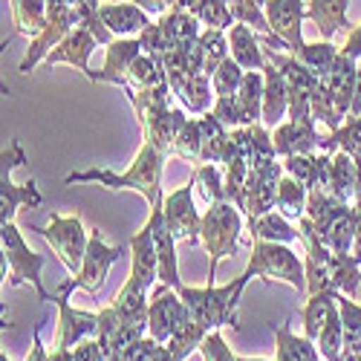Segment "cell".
<instances>
[{"mask_svg":"<svg viewBox=\"0 0 361 361\" xmlns=\"http://www.w3.org/2000/svg\"><path fill=\"white\" fill-rule=\"evenodd\" d=\"M165 154L159 147H154L150 142H145L139 147L136 159L130 162V168L125 173H116L110 168H87V171H73L67 173L64 183L67 185H75V183H96L102 188H110V191H136L147 200L150 212L165 205V194H162V173H165Z\"/></svg>","mask_w":361,"mask_h":361,"instance_id":"1","label":"cell"},{"mask_svg":"<svg viewBox=\"0 0 361 361\" xmlns=\"http://www.w3.org/2000/svg\"><path fill=\"white\" fill-rule=\"evenodd\" d=\"M300 228V243L307 246V295L315 292H341L355 298L358 286H361V263L355 255H338L329 249L324 240L318 237V231L312 228V223L307 220V214L298 220Z\"/></svg>","mask_w":361,"mask_h":361,"instance_id":"2","label":"cell"},{"mask_svg":"<svg viewBox=\"0 0 361 361\" xmlns=\"http://www.w3.org/2000/svg\"><path fill=\"white\" fill-rule=\"evenodd\" d=\"M255 278L249 272H243L237 281L231 283H208V286H179V298L185 300L188 312L194 315V321H200L208 333L212 329H223V326H237V307L240 298H243V289L252 283Z\"/></svg>","mask_w":361,"mask_h":361,"instance_id":"3","label":"cell"},{"mask_svg":"<svg viewBox=\"0 0 361 361\" xmlns=\"http://www.w3.org/2000/svg\"><path fill=\"white\" fill-rule=\"evenodd\" d=\"M243 212L234 202H214L202 212V226H200V243L208 252V283H214L217 266L237 255L240 231H243Z\"/></svg>","mask_w":361,"mask_h":361,"instance_id":"4","label":"cell"},{"mask_svg":"<svg viewBox=\"0 0 361 361\" xmlns=\"http://www.w3.org/2000/svg\"><path fill=\"white\" fill-rule=\"evenodd\" d=\"M0 249H4V266H9V286L12 289L29 283L35 289L41 304L55 300V295L47 292V286L41 281V269L47 266V255H38V252L29 249L15 223H0Z\"/></svg>","mask_w":361,"mask_h":361,"instance_id":"5","label":"cell"},{"mask_svg":"<svg viewBox=\"0 0 361 361\" xmlns=\"http://www.w3.org/2000/svg\"><path fill=\"white\" fill-rule=\"evenodd\" d=\"M243 272L260 281H283L300 295H307V263L289 249V243L252 240V255Z\"/></svg>","mask_w":361,"mask_h":361,"instance_id":"6","label":"cell"},{"mask_svg":"<svg viewBox=\"0 0 361 361\" xmlns=\"http://www.w3.org/2000/svg\"><path fill=\"white\" fill-rule=\"evenodd\" d=\"M32 231H38L47 246L52 249V255L61 260V266L67 269L70 275L81 272V263L87 255V243H90V231L84 228L81 217H61V214H52L47 226H32Z\"/></svg>","mask_w":361,"mask_h":361,"instance_id":"7","label":"cell"},{"mask_svg":"<svg viewBox=\"0 0 361 361\" xmlns=\"http://www.w3.org/2000/svg\"><path fill=\"white\" fill-rule=\"evenodd\" d=\"M23 162H26L23 147H20V142L12 139L9 147H4V157H0V223H15V214L23 205L38 208L44 202L35 179H29V183H23V185L12 183V171Z\"/></svg>","mask_w":361,"mask_h":361,"instance_id":"8","label":"cell"},{"mask_svg":"<svg viewBox=\"0 0 361 361\" xmlns=\"http://www.w3.org/2000/svg\"><path fill=\"white\" fill-rule=\"evenodd\" d=\"M128 252H130V246H107L102 231L99 228H90V243H87V255H84V263H81V272L73 275L70 281H64L58 289L67 292V295L73 289H84L90 295L102 292L104 289V281L110 275V266L118 257H122V255H128Z\"/></svg>","mask_w":361,"mask_h":361,"instance_id":"9","label":"cell"},{"mask_svg":"<svg viewBox=\"0 0 361 361\" xmlns=\"http://www.w3.org/2000/svg\"><path fill=\"white\" fill-rule=\"evenodd\" d=\"M191 318L185 300L179 298V292L168 283H157L150 289V307H147V336L157 341H171V336L179 326Z\"/></svg>","mask_w":361,"mask_h":361,"instance_id":"10","label":"cell"},{"mask_svg":"<svg viewBox=\"0 0 361 361\" xmlns=\"http://www.w3.org/2000/svg\"><path fill=\"white\" fill-rule=\"evenodd\" d=\"M283 173H286L283 159L263 165V168H252L246 185H243V197L237 202L240 212L246 217H260V214L275 212V197H278V185H281Z\"/></svg>","mask_w":361,"mask_h":361,"instance_id":"11","label":"cell"},{"mask_svg":"<svg viewBox=\"0 0 361 361\" xmlns=\"http://www.w3.org/2000/svg\"><path fill=\"white\" fill-rule=\"evenodd\" d=\"M162 214L168 228L173 231L176 243H200V226H202V214L194 205V183L176 188L165 197Z\"/></svg>","mask_w":361,"mask_h":361,"instance_id":"12","label":"cell"},{"mask_svg":"<svg viewBox=\"0 0 361 361\" xmlns=\"http://www.w3.org/2000/svg\"><path fill=\"white\" fill-rule=\"evenodd\" d=\"M266 20L272 26V32L289 47L292 55H300L307 47L304 41V20H307V6L304 0H266Z\"/></svg>","mask_w":361,"mask_h":361,"instance_id":"13","label":"cell"},{"mask_svg":"<svg viewBox=\"0 0 361 361\" xmlns=\"http://www.w3.org/2000/svg\"><path fill=\"white\" fill-rule=\"evenodd\" d=\"M55 307H58V338L55 347L73 350L84 338H96L99 336V312H84L70 304L67 292L58 289L55 292Z\"/></svg>","mask_w":361,"mask_h":361,"instance_id":"14","label":"cell"},{"mask_svg":"<svg viewBox=\"0 0 361 361\" xmlns=\"http://www.w3.org/2000/svg\"><path fill=\"white\" fill-rule=\"evenodd\" d=\"M96 47H99V38L90 32L87 26H75L73 32L47 55L44 64L47 67H52V64H70V67H75L81 75H87L90 81L96 84V73L90 70V55L96 52Z\"/></svg>","mask_w":361,"mask_h":361,"instance_id":"15","label":"cell"},{"mask_svg":"<svg viewBox=\"0 0 361 361\" xmlns=\"http://www.w3.org/2000/svg\"><path fill=\"white\" fill-rule=\"evenodd\" d=\"M318 122L315 118H304V122H295V118H286L272 130V142L278 157H298V154H315L318 150Z\"/></svg>","mask_w":361,"mask_h":361,"instance_id":"16","label":"cell"},{"mask_svg":"<svg viewBox=\"0 0 361 361\" xmlns=\"http://www.w3.org/2000/svg\"><path fill=\"white\" fill-rule=\"evenodd\" d=\"M168 84L173 90V96L179 102V107H185L191 116H202L214 107V84L208 73H197V75H168Z\"/></svg>","mask_w":361,"mask_h":361,"instance_id":"17","label":"cell"},{"mask_svg":"<svg viewBox=\"0 0 361 361\" xmlns=\"http://www.w3.org/2000/svg\"><path fill=\"white\" fill-rule=\"evenodd\" d=\"M99 15L116 38H139L145 29L154 23L150 15L142 6H136L133 0H122V4H99Z\"/></svg>","mask_w":361,"mask_h":361,"instance_id":"18","label":"cell"},{"mask_svg":"<svg viewBox=\"0 0 361 361\" xmlns=\"http://www.w3.org/2000/svg\"><path fill=\"white\" fill-rule=\"evenodd\" d=\"M130 275L139 278L147 289H154L159 283V255H157V243H154V228L145 223V228H139L130 237Z\"/></svg>","mask_w":361,"mask_h":361,"instance_id":"19","label":"cell"},{"mask_svg":"<svg viewBox=\"0 0 361 361\" xmlns=\"http://www.w3.org/2000/svg\"><path fill=\"white\" fill-rule=\"evenodd\" d=\"M142 336H145V329L136 326V324H130V321H125L122 315L113 310V304L99 312V336L96 338H99V344L104 350V358L122 353L128 344H133Z\"/></svg>","mask_w":361,"mask_h":361,"instance_id":"20","label":"cell"},{"mask_svg":"<svg viewBox=\"0 0 361 361\" xmlns=\"http://www.w3.org/2000/svg\"><path fill=\"white\" fill-rule=\"evenodd\" d=\"M142 55V44L139 38H116L113 44H107V55H104V67L96 73V84H113V87H125L128 70L136 58Z\"/></svg>","mask_w":361,"mask_h":361,"instance_id":"21","label":"cell"},{"mask_svg":"<svg viewBox=\"0 0 361 361\" xmlns=\"http://www.w3.org/2000/svg\"><path fill=\"white\" fill-rule=\"evenodd\" d=\"M147 226L154 228V243H157V255H159V281L173 286V289H179L183 281H179V263H176V237L165 223L162 208L150 212Z\"/></svg>","mask_w":361,"mask_h":361,"instance_id":"22","label":"cell"},{"mask_svg":"<svg viewBox=\"0 0 361 361\" xmlns=\"http://www.w3.org/2000/svg\"><path fill=\"white\" fill-rule=\"evenodd\" d=\"M263 73V81H266V90H263V125L269 130H275L283 116H289V84L283 78V73L266 61V67L260 70Z\"/></svg>","mask_w":361,"mask_h":361,"instance_id":"23","label":"cell"},{"mask_svg":"<svg viewBox=\"0 0 361 361\" xmlns=\"http://www.w3.org/2000/svg\"><path fill=\"white\" fill-rule=\"evenodd\" d=\"M324 81H326L329 90H333L336 107L347 122L350 107H353V96H355V84H358V61L350 55H344V52H338V58L333 61V67H329V73L324 75Z\"/></svg>","mask_w":361,"mask_h":361,"instance_id":"24","label":"cell"},{"mask_svg":"<svg viewBox=\"0 0 361 361\" xmlns=\"http://www.w3.org/2000/svg\"><path fill=\"white\" fill-rule=\"evenodd\" d=\"M226 35H228V55H231L243 70H249V73H260V70L266 67L263 41H260V35L255 32L252 26H246V23H234Z\"/></svg>","mask_w":361,"mask_h":361,"instance_id":"25","label":"cell"},{"mask_svg":"<svg viewBox=\"0 0 361 361\" xmlns=\"http://www.w3.org/2000/svg\"><path fill=\"white\" fill-rule=\"evenodd\" d=\"M329 165H333V154H324V150H315V154H298V157L283 159V171L289 176H295L300 185H307V191L326 188Z\"/></svg>","mask_w":361,"mask_h":361,"instance_id":"26","label":"cell"},{"mask_svg":"<svg viewBox=\"0 0 361 361\" xmlns=\"http://www.w3.org/2000/svg\"><path fill=\"white\" fill-rule=\"evenodd\" d=\"M347 6L350 0H310L307 18L318 26L321 41H333L338 32H350Z\"/></svg>","mask_w":361,"mask_h":361,"instance_id":"27","label":"cell"},{"mask_svg":"<svg viewBox=\"0 0 361 361\" xmlns=\"http://www.w3.org/2000/svg\"><path fill=\"white\" fill-rule=\"evenodd\" d=\"M275 333V361H324L318 344L307 336H295L289 324H272Z\"/></svg>","mask_w":361,"mask_h":361,"instance_id":"28","label":"cell"},{"mask_svg":"<svg viewBox=\"0 0 361 361\" xmlns=\"http://www.w3.org/2000/svg\"><path fill=\"white\" fill-rule=\"evenodd\" d=\"M246 228L252 240H269V243H295L300 240V228L292 226L281 212H269L260 217H246Z\"/></svg>","mask_w":361,"mask_h":361,"instance_id":"29","label":"cell"},{"mask_svg":"<svg viewBox=\"0 0 361 361\" xmlns=\"http://www.w3.org/2000/svg\"><path fill=\"white\" fill-rule=\"evenodd\" d=\"M202 125V147H200V165H223L226 147H228V133L231 128H226L220 118L214 116V110H208L200 116Z\"/></svg>","mask_w":361,"mask_h":361,"instance_id":"30","label":"cell"},{"mask_svg":"<svg viewBox=\"0 0 361 361\" xmlns=\"http://www.w3.org/2000/svg\"><path fill=\"white\" fill-rule=\"evenodd\" d=\"M338 312V292L326 289V292H315L307 298V307H304V336L310 341H318L321 329L329 324V318H333Z\"/></svg>","mask_w":361,"mask_h":361,"instance_id":"31","label":"cell"},{"mask_svg":"<svg viewBox=\"0 0 361 361\" xmlns=\"http://www.w3.org/2000/svg\"><path fill=\"white\" fill-rule=\"evenodd\" d=\"M12 15H15V29L23 38H38L49 26V4L47 0H12Z\"/></svg>","mask_w":361,"mask_h":361,"instance_id":"32","label":"cell"},{"mask_svg":"<svg viewBox=\"0 0 361 361\" xmlns=\"http://www.w3.org/2000/svg\"><path fill=\"white\" fill-rule=\"evenodd\" d=\"M326 194H333L338 202L353 205L355 200V159L344 150L333 154V165H329V179H326Z\"/></svg>","mask_w":361,"mask_h":361,"instance_id":"33","label":"cell"},{"mask_svg":"<svg viewBox=\"0 0 361 361\" xmlns=\"http://www.w3.org/2000/svg\"><path fill=\"white\" fill-rule=\"evenodd\" d=\"M159 84H168V73H165L162 58H157V55H145V52H142L136 61L130 64V70H128V78H125L122 93L130 96L133 90L159 87Z\"/></svg>","mask_w":361,"mask_h":361,"instance_id":"34","label":"cell"},{"mask_svg":"<svg viewBox=\"0 0 361 361\" xmlns=\"http://www.w3.org/2000/svg\"><path fill=\"white\" fill-rule=\"evenodd\" d=\"M307 200H310L307 185H300L295 176L283 173L278 185V197H275V212H281L286 220H300L307 214Z\"/></svg>","mask_w":361,"mask_h":361,"instance_id":"35","label":"cell"},{"mask_svg":"<svg viewBox=\"0 0 361 361\" xmlns=\"http://www.w3.org/2000/svg\"><path fill=\"white\" fill-rule=\"evenodd\" d=\"M263 90H266L263 73H249L246 70L243 84H240V90L234 93L240 110H243V116H246V125L263 122Z\"/></svg>","mask_w":361,"mask_h":361,"instance_id":"36","label":"cell"},{"mask_svg":"<svg viewBox=\"0 0 361 361\" xmlns=\"http://www.w3.org/2000/svg\"><path fill=\"white\" fill-rule=\"evenodd\" d=\"M194 188L205 200V205L226 202V176L217 165H194Z\"/></svg>","mask_w":361,"mask_h":361,"instance_id":"37","label":"cell"},{"mask_svg":"<svg viewBox=\"0 0 361 361\" xmlns=\"http://www.w3.org/2000/svg\"><path fill=\"white\" fill-rule=\"evenodd\" d=\"M200 147H202V125H200V116H194L183 125V130H179L171 154L179 157V159H185V162L200 165Z\"/></svg>","mask_w":361,"mask_h":361,"instance_id":"38","label":"cell"},{"mask_svg":"<svg viewBox=\"0 0 361 361\" xmlns=\"http://www.w3.org/2000/svg\"><path fill=\"white\" fill-rule=\"evenodd\" d=\"M318 353L324 361H344V326H341V312L329 318V324L318 336Z\"/></svg>","mask_w":361,"mask_h":361,"instance_id":"39","label":"cell"},{"mask_svg":"<svg viewBox=\"0 0 361 361\" xmlns=\"http://www.w3.org/2000/svg\"><path fill=\"white\" fill-rule=\"evenodd\" d=\"M338 47L333 44V41H315V44H307L304 47V52H300L298 58L304 61L318 78H324L326 73H329V67H333V61L338 58Z\"/></svg>","mask_w":361,"mask_h":361,"instance_id":"40","label":"cell"},{"mask_svg":"<svg viewBox=\"0 0 361 361\" xmlns=\"http://www.w3.org/2000/svg\"><path fill=\"white\" fill-rule=\"evenodd\" d=\"M200 44L205 49V70L208 75H214V70L228 58V35L223 29H202Z\"/></svg>","mask_w":361,"mask_h":361,"instance_id":"41","label":"cell"},{"mask_svg":"<svg viewBox=\"0 0 361 361\" xmlns=\"http://www.w3.org/2000/svg\"><path fill=\"white\" fill-rule=\"evenodd\" d=\"M243 78H246V70L240 67L234 58L228 55L226 61L214 70V75H212V84H214V96L220 99V96H234L237 90H240V84H243Z\"/></svg>","mask_w":361,"mask_h":361,"instance_id":"42","label":"cell"},{"mask_svg":"<svg viewBox=\"0 0 361 361\" xmlns=\"http://www.w3.org/2000/svg\"><path fill=\"white\" fill-rule=\"evenodd\" d=\"M338 312H341V326H344V347L361 344V307L350 295L338 292Z\"/></svg>","mask_w":361,"mask_h":361,"instance_id":"43","label":"cell"},{"mask_svg":"<svg viewBox=\"0 0 361 361\" xmlns=\"http://www.w3.org/2000/svg\"><path fill=\"white\" fill-rule=\"evenodd\" d=\"M200 353H202V361H237V355L231 353V347L223 338V329H212V333L202 338Z\"/></svg>","mask_w":361,"mask_h":361,"instance_id":"44","label":"cell"},{"mask_svg":"<svg viewBox=\"0 0 361 361\" xmlns=\"http://www.w3.org/2000/svg\"><path fill=\"white\" fill-rule=\"evenodd\" d=\"M73 350H75V361H104V350H102L99 338H84Z\"/></svg>","mask_w":361,"mask_h":361,"instance_id":"45","label":"cell"},{"mask_svg":"<svg viewBox=\"0 0 361 361\" xmlns=\"http://www.w3.org/2000/svg\"><path fill=\"white\" fill-rule=\"evenodd\" d=\"M133 4L142 6L147 15H157V18H159V15H165L168 9H173L179 0H133Z\"/></svg>","mask_w":361,"mask_h":361,"instance_id":"46","label":"cell"},{"mask_svg":"<svg viewBox=\"0 0 361 361\" xmlns=\"http://www.w3.org/2000/svg\"><path fill=\"white\" fill-rule=\"evenodd\" d=\"M353 255L361 263V202H353Z\"/></svg>","mask_w":361,"mask_h":361,"instance_id":"47","label":"cell"},{"mask_svg":"<svg viewBox=\"0 0 361 361\" xmlns=\"http://www.w3.org/2000/svg\"><path fill=\"white\" fill-rule=\"evenodd\" d=\"M341 52H344V55H350V58H355V61H361V23H358V26L353 29V32L347 35V41H344Z\"/></svg>","mask_w":361,"mask_h":361,"instance_id":"48","label":"cell"},{"mask_svg":"<svg viewBox=\"0 0 361 361\" xmlns=\"http://www.w3.org/2000/svg\"><path fill=\"white\" fill-rule=\"evenodd\" d=\"M26 361H49V353L41 341V326H35V333H32V353L26 355Z\"/></svg>","mask_w":361,"mask_h":361,"instance_id":"49","label":"cell"},{"mask_svg":"<svg viewBox=\"0 0 361 361\" xmlns=\"http://www.w3.org/2000/svg\"><path fill=\"white\" fill-rule=\"evenodd\" d=\"M49 361H75V350H61V347H55L49 353Z\"/></svg>","mask_w":361,"mask_h":361,"instance_id":"50","label":"cell"},{"mask_svg":"<svg viewBox=\"0 0 361 361\" xmlns=\"http://www.w3.org/2000/svg\"><path fill=\"white\" fill-rule=\"evenodd\" d=\"M344 361H361V344L344 347Z\"/></svg>","mask_w":361,"mask_h":361,"instance_id":"51","label":"cell"},{"mask_svg":"<svg viewBox=\"0 0 361 361\" xmlns=\"http://www.w3.org/2000/svg\"><path fill=\"white\" fill-rule=\"evenodd\" d=\"M237 361H266V358H243V355H237Z\"/></svg>","mask_w":361,"mask_h":361,"instance_id":"52","label":"cell"},{"mask_svg":"<svg viewBox=\"0 0 361 361\" xmlns=\"http://www.w3.org/2000/svg\"><path fill=\"white\" fill-rule=\"evenodd\" d=\"M104 361H122V358H118V355H110V358H104Z\"/></svg>","mask_w":361,"mask_h":361,"instance_id":"53","label":"cell"},{"mask_svg":"<svg viewBox=\"0 0 361 361\" xmlns=\"http://www.w3.org/2000/svg\"><path fill=\"white\" fill-rule=\"evenodd\" d=\"M0 361H9V355H6V353H0Z\"/></svg>","mask_w":361,"mask_h":361,"instance_id":"54","label":"cell"}]
</instances>
